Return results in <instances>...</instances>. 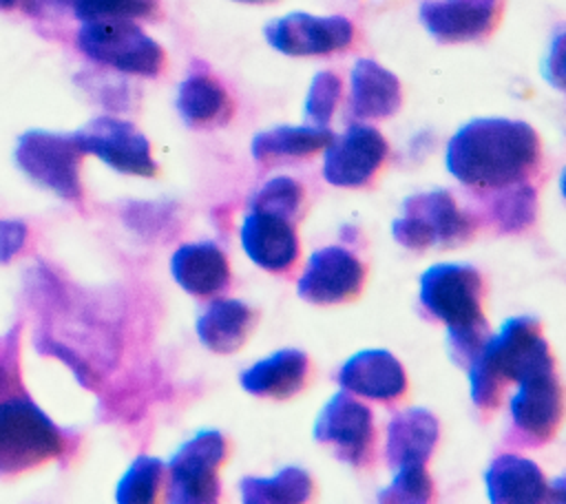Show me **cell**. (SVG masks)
<instances>
[{
  "label": "cell",
  "instance_id": "obj_30",
  "mask_svg": "<svg viewBox=\"0 0 566 504\" xmlns=\"http://www.w3.org/2000/svg\"><path fill=\"white\" fill-rule=\"evenodd\" d=\"M301 201L303 188L292 177H274L252 192L248 199V210H263L292 219L298 212Z\"/></svg>",
  "mask_w": 566,
  "mask_h": 504
},
{
  "label": "cell",
  "instance_id": "obj_16",
  "mask_svg": "<svg viewBox=\"0 0 566 504\" xmlns=\"http://www.w3.org/2000/svg\"><path fill=\"white\" fill-rule=\"evenodd\" d=\"M239 234L245 254L263 270H287L298 256V239L292 219L287 217L250 210L241 223Z\"/></svg>",
  "mask_w": 566,
  "mask_h": 504
},
{
  "label": "cell",
  "instance_id": "obj_23",
  "mask_svg": "<svg viewBox=\"0 0 566 504\" xmlns=\"http://www.w3.org/2000/svg\"><path fill=\"white\" fill-rule=\"evenodd\" d=\"M307 376V356L301 349H279L272 356L250 365L241 376V387L248 393L263 398H290L303 385Z\"/></svg>",
  "mask_w": 566,
  "mask_h": 504
},
{
  "label": "cell",
  "instance_id": "obj_22",
  "mask_svg": "<svg viewBox=\"0 0 566 504\" xmlns=\"http://www.w3.org/2000/svg\"><path fill=\"white\" fill-rule=\"evenodd\" d=\"M177 111L190 128H217L232 117V99L214 75L192 71L177 88Z\"/></svg>",
  "mask_w": 566,
  "mask_h": 504
},
{
  "label": "cell",
  "instance_id": "obj_35",
  "mask_svg": "<svg viewBox=\"0 0 566 504\" xmlns=\"http://www.w3.org/2000/svg\"><path fill=\"white\" fill-rule=\"evenodd\" d=\"M234 2H245V4H272L276 0H234Z\"/></svg>",
  "mask_w": 566,
  "mask_h": 504
},
{
  "label": "cell",
  "instance_id": "obj_11",
  "mask_svg": "<svg viewBox=\"0 0 566 504\" xmlns=\"http://www.w3.org/2000/svg\"><path fill=\"white\" fill-rule=\"evenodd\" d=\"M387 141L378 128L349 124L325 144L323 177L338 188L365 186L387 157Z\"/></svg>",
  "mask_w": 566,
  "mask_h": 504
},
{
  "label": "cell",
  "instance_id": "obj_1",
  "mask_svg": "<svg viewBox=\"0 0 566 504\" xmlns=\"http://www.w3.org/2000/svg\"><path fill=\"white\" fill-rule=\"evenodd\" d=\"M542 159L535 128L522 119L478 117L447 144V170L471 188H506L526 181Z\"/></svg>",
  "mask_w": 566,
  "mask_h": 504
},
{
  "label": "cell",
  "instance_id": "obj_5",
  "mask_svg": "<svg viewBox=\"0 0 566 504\" xmlns=\"http://www.w3.org/2000/svg\"><path fill=\"white\" fill-rule=\"evenodd\" d=\"M75 44L88 60L142 77L159 75L166 62L164 49L133 20L82 22Z\"/></svg>",
  "mask_w": 566,
  "mask_h": 504
},
{
  "label": "cell",
  "instance_id": "obj_27",
  "mask_svg": "<svg viewBox=\"0 0 566 504\" xmlns=\"http://www.w3.org/2000/svg\"><path fill=\"white\" fill-rule=\"evenodd\" d=\"M535 208V188L526 181H520L506 188H497L491 214L504 232H517L533 223Z\"/></svg>",
  "mask_w": 566,
  "mask_h": 504
},
{
  "label": "cell",
  "instance_id": "obj_34",
  "mask_svg": "<svg viewBox=\"0 0 566 504\" xmlns=\"http://www.w3.org/2000/svg\"><path fill=\"white\" fill-rule=\"evenodd\" d=\"M27 2H29V11H33L35 7H46V4H55V7L71 4V0H27Z\"/></svg>",
  "mask_w": 566,
  "mask_h": 504
},
{
  "label": "cell",
  "instance_id": "obj_6",
  "mask_svg": "<svg viewBox=\"0 0 566 504\" xmlns=\"http://www.w3.org/2000/svg\"><path fill=\"white\" fill-rule=\"evenodd\" d=\"M473 230V221L458 208L447 190L418 192L405 199L402 214L394 219V239L411 250L451 248L464 241Z\"/></svg>",
  "mask_w": 566,
  "mask_h": 504
},
{
  "label": "cell",
  "instance_id": "obj_32",
  "mask_svg": "<svg viewBox=\"0 0 566 504\" xmlns=\"http://www.w3.org/2000/svg\"><path fill=\"white\" fill-rule=\"evenodd\" d=\"M338 97H340V77L332 71L316 73L305 97V119L312 126H327L334 117Z\"/></svg>",
  "mask_w": 566,
  "mask_h": 504
},
{
  "label": "cell",
  "instance_id": "obj_25",
  "mask_svg": "<svg viewBox=\"0 0 566 504\" xmlns=\"http://www.w3.org/2000/svg\"><path fill=\"white\" fill-rule=\"evenodd\" d=\"M332 137L327 126H276L254 135L250 150L256 161L298 159L325 148Z\"/></svg>",
  "mask_w": 566,
  "mask_h": 504
},
{
  "label": "cell",
  "instance_id": "obj_19",
  "mask_svg": "<svg viewBox=\"0 0 566 504\" xmlns=\"http://www.w3.org/2000/svg\"><path fill=\"white\" fill-rule=\"evenodd\" d=\"M438 420L422 407L398 411L387 424V464L400 466L424 464L438 442Z\"/></svg>",
  "mask_w": 566,
  "mask_h": 504
},
{
  "label": "cell",
  "instance_id": "obj_20",
  "mask_svg": "<svg viewBox=\"0 0 566 504\" xmlns=\"http://www.w3.org/2000/svg\"><path fill=\"white\" fill-rule=\"evenodd\" d=\"M489 500L493 504H537L548 500L551 486L539 466L520 455H500L484 473Z\"/></svg>",
  "mask_w": 566,
  "mask_h": 504
},
{
  "label": "cell",
  "instance_id": "obj_37",
  "mask_svg": "<svg viewBox=\"0 0 566 504\" xmlns=\"http://www.w3.org/2000/svg\"><path fill=\"white\" fill-rule=\"evenodd\" d=\"M4 385H7V371H4V367L0 365V391L4 389Z\"/></svg>",
  "mask_w": 566,
  "mask_h": 504
},
{
  "label": "cell",
  "instance_id": "obj_36",
  "mask_svg": "<svg viewBox=\"0 0 566 504\" xmlns=\"http://www.w3.org/2000/svg\"><path fill=\"white\" fill-rule=\"evenodd\" d=\"M20 0H0V9H13Z\"/></svg>",
  "mask_w": 566,
  "mask_h": 504
},
{
  "label": "cell",
  "instance_id": "obj_3",
  "mask_svg": "<svg viewBox=\"0 0 566 504\" xmlns=\"http://www.w3.org/2000/svg\"><path fill=\"white\" fill-rule=\"evenodd\" d=\"M471 400L478 407L497 402L500 380H524L553 369L548 343L539 334L533 316L509 318L497 334H489L478 354L467 365Z\"/></svg>",
  "mask_w": 566,
  "mask_h": 504
},
{
  "label": "cell",
  "instance_id": "obj_33",
  "mask_svg": "<svg viewBox=\"0 0 566 504\" xmlns=\"http://www.w3.org/2000/svg\"><path fill=\"white\" fill-rule=\"evenodd\" d=\"M27 241V223L20 219H0V263L11 261Z\"/></svg>",
  "mask_w": 566,
  "mask_h": 504
},
{
  "label": "cell",
  "instance_id": "obj_12",
  "mask_svg": "<svg viewBox=\"0 0 566 504\" xmlns=\"http://www.w3.org/2000/svg\"><path fill=\"white\" fill-rule=\"evenodd\" d=\"M314 438L323 444H332L340 460L352 464L365 462L374 440L369 407L345 391H336L316 416Z\"/></svg>",
  "mask_w": 566,
  "mask_h": 504
},
{
  "label": "cell",
  "instance_id": "obj_18",
  "mask_svg": "<svg viewBox=\"0 0 566 504\" xmlns=\"http://www.w3.org/2000/svg\"><path fill=\"white\" fill-rule=\"evenodd\" d=\"M402 104L398 77L374 60L360 57L352 66L347 113L354 119H385Z\"/></svg>",
  "mask_w": 566,
  "mask_h": 504
},
{
  "label": "cell",
  "instance_id": "obj_14",
  "mask_svg": "<svg viewBox=\"0 0 566 504\" xmlns=\"http://www.w3.org/2000/svg\"><path fill=\"white\" fill-rule=\"evenodd\" d=\"M502 11V0H422L420 22L444 44L486 38Z\"/></svg>",
  "mask_w": 566,
  "mask_h": 504
},
{
  "label": "cell",
  "instance_id": "obj_29",
  "mask_svg": "<svg viewBox=\"0 0 566 504\" xmlns=\"http://www.w3.org/2000/svg\"><path fill=\"white\" fill-rule=\"evenodd\" d=\"M80 22L91 20H153L159 15V0H71Z\"/></svg>",
  "mask_w": 566,
  "mask_h": 504
},
{
  "label": "cell",
  "instance_id": "obj_31",
  "mask_svg": "<svg viewBox=\"0 0 566 504\" xmlns=\"http://www.w3.org/2000/svg\"><path fill=\"white\" fill-rule=\"evenodd\" d=\"M431 493H433V484L424 471V464L400 466L396 469L389 486H385L378 493V502L422 504V502H429Z\"/></svg>",
  "mask_w": 566,
  "mask_h": 504
},
{
  "label": "cell",
  "instance_id": "obj_9",
  "mask_svg": "<svg viewBox=\"0 0 566 504\" xmlns=\"http://www.w3.org/2000/svg\"><path fill=\"white\" fill-rule=\"evenodd\" d=\"M73 139L82 155H95L117 172L137 177H153L157 172L146 135L126 119L95 117L75 130Z\"/></svg>",
  "mask_w": 566,
  "mask_h": 504
},
{
  "label": "cell",
  "instance_id": "obj_28",
  "mask_svg": "<svg viewBox=\"0 0 566 504\" xmlns=\"http://www.w3.org/2000/svg\"><path fill=\"white\" fill-rule=\"evenodd\" d=\"M164 464L157 458L139 455L124 471L115 489V500L119 504H148L155 500L161 484Z\"/></svg>",
  "mask_w": 566,
  "mask_h": 504
},
{
  "label": "cell",
  "instance_id": "obj_10",
  "mask_svg": "<svg viewBox=\"0 0 566 504\" xmlns=\"http://www.w3.org/2000/svg\"><path fill=\"white\" fill-rule=\"evenodd\" d=\"M263 33L270 46L294 57L338 53L354 42V24L345 15H312L303 11L268 22Z\"/></svg>",
  "mask_w": 566,
  "mask_h": 504
},
{
  "label": "cell",
  "instance_id": "obj_2",
  "mask_svg": "<svg viewBox=\"0 0 566 504\" xmlns=\"http://www.w3.org/2000/svg\"><path fill=\"white\" fill-rule=\"evenodd\" d=\"M480 294V272L469 263H438L420 276V303L447 325V349L464 367L489 336Z\"/></svg>",
  "mask_w": 566,
  "mask_h": 504
},
{
  "label": "cell",
  "instance_id": "obj_7",
  "mask_svg": "<svg viewBox=\"0 0 566 504\" xmlns=\"http://www.w3.org/2000/svg\"><path fill=\"white\" fill-rule=\"evenodd\" d=\"M13 157L18 168L38 186L69 201H77L82 197V150L77 148L73 135L38 128L27 130L18 137Z\"/></svg>",
  "mask_w": 566,
  "mask_h": 504
},
{
  "label": "cell",
  "instance_id": "obj_13",
  "mask_svg": "<svg viewBox=\"0 0 566 504\" xmlns=\"http://www.w3.org/2000/svg\"><path fill=\"white\" fill-rule=\"evenodd\" d=\"M365 267L358 256L340 245H327L312 252L296 292L301 298L318 305L343 303L360 292Z\"/></svg>",
  "mask_w": 566,
  "mask_h": 504
},
{
  "label": "cell",
  "instance_id": "obj_17",
  "mask_svg": "<svg viewBox=\"0 0 566 504\" xmlns=\"http://www.w3.org/2000/svg\"><path fill=\"white\" fill-rule=\"evenodd\" d=\"M338 385L363 398L396 400L407 389V376L387 349H363L340 367Z\"/></svg>",
  "mask_w": 566,
  "mask_h": 504
},
{
  "label": "cell",
  "instance_id": "obj_21",
  "mask_svg": "<svg viewBox=\"0 0 566 504\" xmlns=\"http://www.w3.org/2000/svg\"><path fill=\"white\" fill-rule=\"evenodd\" d=\"M172 279L195 296H212L230 281L228 259L212 241L186 243L170 259Z\"/></svg>",
  "mask_w": 566,
  "mask_h": 504
},
{
  "label": "cell",
  "instance_id": "obj_8",
  "mask_svg": "<svg viewBox=\"0 0 566 504\" xmlns=\"http://www.w3.org/2000/svg\"><path fill=\"white\" fill-rule=\"evenodd\" d=\"M226 458V438L217 429H203L184 442L168 460V493L172 504H210L219 497L217 466Z\"/></svg>",
  "mask_w": 566,
  "mask_h": 504
},
{
  "label": "cell",
  "instance_id": "obj_26",
  "mask_svg": "<svg viewBox=\"0 0 566 504\" xmlns=\"http://www.w3.org/2000/svg\"><path fill=\"white\" fill-rule=\"evenodd\" d=\"M312 477L305 469L285 466L272 477L245 475L239 482L245 504H298L312 495Z\"/></svg>",
  "mask_w": 566,
  "mask_h": 504
},
{
  "label": "cell",
  "instance_id": "obj_4",
  "mask_svg": "<svg viewBox=\"0 0 566 504\" xmlns=\"http://www.w3.org/2000/svg\"><path fill=\"white\" fill-rule=\"evenodd\" d=\"M64 451V431L27 396L0 400V475H15Z\"/></svg>",
  "mask_w": 566,
  "mask_h": 504
},
{
  "label": "cell",
  "instance_id": "obj_15",
  "mask_svg": "<svg viewBox=\"0 0 566 504\" xmlns=\"http://www.w3.org/2000/svg\"><path fill=\"white\" fill-rule=\"evenodd\" d=\"M517 385L509 402L513 424L535 442L548 440L562 418V389L555 371L535 374Z\"/></svg>",
  "mask_w": 566,
  "mask_h": 504
},
{
  "label": "cell",
  "instance_id": "obj_24",
  "mask_svg": "<svg viewBox=\"0 0 566 504\" xmlns=\"http://www.w3.org/2000/svg\"><path fill=\"white\" fill-rule=\"evenodd\" d=\"M252 309L239 298H214L197 318V336L217 354H232L243 345L252 327Z\"/></svg>",
  "mask_w": 566,
  "mask_h": 504
}]
</instances>
